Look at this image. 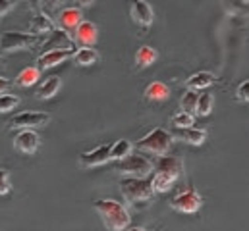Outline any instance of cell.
Returning <instances> with one entry per match:
<instances>
[{"label":"cell","instance_id":"8","mask_svg":"<svg viewBox=\"0 0 249 231\" xmlns=\"http://www.w3.org/2000/svg\"><path fill=\"white\" fill-rule=\"evenodd\" d=\"M39 145H41V139L35 133V129H19V133L14 137V148H16V152L25 154V156L35 154L39 150Z\"/></svg>","mask_w":249,"mask_h":231},{"label":"cell","instance_id":"26","mask_svg":"<svg viewBox=\"0 0 249 231\" xmlns=\"http://www.w3.org/2000/svg\"><path fill=\"white\" fill-rule=\"evenodd\" d=\"M213 106H214V97H213L211 93H203V95H199V99H197L195 114L205 117V116H209L213 112Z\"/></svg>","mask_w":249,"mask_h":231},{"label":"cell","instance_id":"21","mask_svg":"<svg viewBox=\"0 0 249 231\" xmlns=\"http://www.w3.org/2000/svg\"><path fill=\"white\" fill-rule=\"evenodd\" d=\"M145 97L149 100H166L170 97V89L162 81H153L145 87Z\"/></svg>","mask_w":249,"mask_h":231},{"label":"cell","instance_id":"9","mask_svg":"<svg viewBox=\"0 0 249 231\" xmlns=\"http://www.w3.org/2000/svg\"><path fill=\"white\" fill-rule=\"evenodd\" d=\"M129 16H131V21L143 29L151 27L153 21H155V12L151 8V4L147 0H131L129 4Z\"/></svg>","mask_w":249,"mask_h":231},{"label":"cell","instance_id":"37","mask_svg":"<svg viewBox=\"0 0 249 231\" xmlns=\"http://www.w3.org/2000/svg\"><path fill=\"white\" fill-rule=\"evenodd\" d=\"M127 231H147V230H141V228H131V230H127Z\"/></svg>","mask_w":249,"mask_h":231},{"label":"cell","instance_id":"5","mask_svg":"<svg viewBox=\"0 0 249 231\" xmlns=\"http://www.w3.org/2000/svg\"><path fill=\"white\" fill-rule=\"evenodd\" d=\"M118 173H122L125 177H147L149 173L155 170V164L143 156V154H127L125 158L118 160Z\"/></svg>","mask_w":249,"mask_h":231},{"label":"cell","instance_id":"1","mask_svg":"<svg viewBox=\"0 0 249 231\" xmlns=\"http://www.w3.org/2000/svg\"><path fill=\"white\" fill-rule=\"evenodd\" d=\"M95 212L99 214L103 226L108 231H125L131 224V216L124 204L112 198H101L93 202Z\"/></svg>","mask_w":249,"mask_h":231},{"label":"cell","instance_id":"3","mask_svg":"<svg viewBox=\"0 0 249 231\" xmlns=\"http://www.w3.org/2000/svg\"><path fill=\"white\" fill-rule=\"evenodd\" d=\"M174 145V137L172 133H168L166 129L162 127H157L153 131H149L143 139H139L135 143V147L141 150V152H149V154H155V156H164L170 152Z\"/></svg>","mask_w":249,"mask_h":231},{"label":"cell","instance_id":"19","mask_svg":"<svg viewBox=\"0 0 249 231\" xmlns=\"http://www.w3.org/2000/svg\"><path fill=\"white\" fill-rule=\"evenodd\" d=\"M73 62L77 64V66H93V64H97L99 62V52L93 49V47H81V49H77L75 52H73Z\"/></svg>","mask_w":249,"mask_h":231},{"label":"cell","instance_id":"23","mask_svg":"<svg viewBox=\"0 0 249 231\" xmlns=\"http://www.w3.org/2000/svg\"><path fill=\"white\" fill-rule=\"evenodd\" d=\"M178 135L182 141H186L189 145H203L207 139V131L205 129H197V127H186V129H178Z\"/></svg>","mask_w":249,"mask_h":231},{"label":"cell","instance_id":"35","mask_svg":"<svg viewBox=\"0 0 249 231\" xmlns=\"http://www.w3.org/2000/svg\"><path fill=\"white\" fill-rule=\"evenodd\" d=\"M10 89V81L8 79H4V77H0V95L2 93H6Z\"/></svg>","mask_w":249,"mask_h":231},{"label":"cell","instance_id":"31","mask_svg":"<svg viewBox=\"0 0 249 231\" xmlns=\"http://www.w3.org/2000/svg\"><path fill=\"white\" fill-rule=\"evenodd\" d=\"M12 191V183H10V173L8 170L0 168V195H8Z\"/></svg>","mask_w":249,"mask_h":231},{"label":"cell","instance_id":"29","mask_svg":"<svg viewBox=\"0 0 249 231\" xmlns=\"http://www.w3.org/2000/svg\"><path fill=\"white\" fill-rule=\"evenodd\" d=\"M18 106H19V99L16 95H8V93L0 95V114H8Z\"/></svg>","mask_w":249,"mask_h":231},{"label":"cell","instance_id":"14","mask_svg":"<svg viewBox=\"0 0 249 231\" xmlns=\"http://www.w3.org/2000/svg\"><path fill=\"white\" fill-rule=\"evenodd\" d=\"M155 170L162 173H170V175H174V177H180L182 172H184V162H182V158H178V156H168V154H164V156H159V160H157V164H155Z\"/></svg>","mask_w":249,"mask_h":231},{"label":"cell","instance_id":"6","mask_svg":"<svg viewBox=\"0 0 249 231\" xmlns=\"http://www.w3.org/2000/svg\"><path fill=\"white\" fill-rule=\"evenodd\" d=\"M203 206V198L195 189H187L170 200V208L180 214H197Z\"/></svg>","mask_w":249,"mask_h":231},{"label":"cell","instance_id":"25","mask_svg":"<svg viewBox=\"0 0 249 231\" xmlns=\"http://www.w3.org/2000/svg\"><path fill=\"white\" fill-rule=\"evenodd\" d=\"M133 152V145H131V141H127V139H118L112 147H110V158L112 160H122L125 158L127 154H131Z\"/></svg>","mask_w":249,"mask_h":231},{"label":"cell","instance_id":"12","mask_svg":"<svg viewBox=\"0 0 249 231\" xmlns=\"http://www.w3.org/2000/svg\"><path fill=\"white\" fill-rule=\"evenodd\" d=\"M75 49H56V50H47L39 56V62H37V67L43 71V69H51L58 64L66 62L68 58L73 56Z\"/></svg>","mask_w":249,"mask_h":231},{"label":"cell","instance_id":"17","mask_svg":"<svg viewBox=\"0 0 249 231\" xmlns=\"http://www.w3.org/2000/svg\"><path fill=\"white\" fill-rule=\"evenodd\" d=\"M214 81H216V77L211 71H197L191 77H187L186 89H189V91H203V89L211 87Z\"/></svg>","mask_w":249,"mask_h":231},{"label":"cell","instance_id":"18","mask_svg":"<svg viewBox=\"0 0 249 231\" xmlns=\"http://www.w3.org/2000/svg\"><path fill=\"white\" fill-rule=\"evenodd\" d=\"M60 87H62V79H60L58 75H51L49 79H45V81L41 83V87H39V91H37V99L49 100V99H53V97L60 91Z\"/></svg>","mask_w":249,"mask_h":231},{"label":"cell","instance_id":"20","mask_svg":"<svg viewBox=\"0 0 249 231\" xmlns=\"http://www.w3.org/2000/svg\"><path fill=\"white\" fill-rule=\"evenodd\" d=\"M39 77H41V69L37 66H29V67H25V69H21L18 73L16 85L18 87H31V85H35L39 81Z\"/></svg>","mask_w":249,"mask_h":231},{"label":"cell","instance_id":"16","mask_svg":"<svg viewBox=\"0 0 249 231\" xmlns=\"http://www.w3.org/2000/svg\"><path fill=\"white\" fill-rule=\"evenodd\" d=\"M51 39L43 43V50H56V49H73V41L71 37L68 35V31L64 29H54L51 35Z\"/></svg>","mask_w":249,"mask_h":231},{"label":"cell","instance_id":"22","mask_svg":"<svg viewBox=\"0 0 249 231\" xmlns=\"http://www.w3.org/2000/svg\"><path fill=\"white\" fill-rule=\"evenodd\" d=\"M178 177L170 175V173H162V172H155V177L151 179V185H153V191L155 193H166L172 189V185L176 183Z\"/></svg>","mask_w":249,"mask_h":231},{"label":"cell","instance_id":"15","mask_svg":"<svg viewBox=\"0 0 249 231\" xmlns=\"http://www.w3.org/2000/svg\"><path fill=\"white\" fill-rule=\"evenodd\" d=\"M27 29H29L27 33H33V35L43 37V35H51L56 27H54V21H53L49 16H45V14H37V16H33V17L29 19Z\"/></svg>","mask_w":249,"mask_h":231},{"label":"cell","instance_id":"10","mask_svg":"<svg viewBox=\"0 0 249 231\" xmlns=\"http://www.w3.org/2000/svg\"><path fill=\"white\" fill-rule=\"evenodd\" d=\"M112 158H110V147L108 145H101L89 152H83L79 156V166L83 168H97V166H105L108 164Z\"/></svg>","mask_w":249,"mask_h":231},{"label":"cell","instance_id":"33","mask_svg":"<svg viewBox=\"0 0 249 231\" xmlns=\"http://www.w3.org/2000/svg\"><path fill=\"white\" fill-rule=\"evenodd\" d=\"M14 6H16V0H0V17H4Z\"/></svg>","mask_w":249,"mask_h":231},{"label":"cell","instance_id":"4","mask_svg":"<svg viewBox=\"0 0 249 231\" xmlns=\"http://www.w3.org/2000/svg\"><path fill=\"white\" fill-rule=\"evenodd\" d=\"M43 43L39 35L23 33V31H4L0 33V52H18L29 50Z\"/></svg>","mask_w":249,"mask_h":231},{"label":"cell","instance_id":"30","mask_svg":"<svg viewBox=\"0 0 249 231\" xmlns=\"http://www.w3.org/2000/svg\"><path fill=\"white\" fill-rule=\"evenodd\" d=\"M193 123H195V117L193 114H189V112H178L176 116H172V125L176 127V129H186V127H193Z\"/></svg>","mask_w":249,"mask_h":231},{"label":"cell","instance_id":"32","mask_svg":"<svg viewBox=\"0 0 249 231\" xmlns=\"http://www.w3.org/2000/svg\"><path fill=\"white\" fill-rule=\"evenodd\" d=\"M236 97L240 102H249V79L248 81H242L236 89Z\"/></svg>","mask_w":249,"mask_h":231},{"label":"cell","instance_id":"36","mask_svg":"<svg viewBox=\"0 0 249 231\" xmlns=\"http://www.w3.org/2000/svg\"><path fill=\"white\" fill-rule=\"evenodd\" d=\"M75 2H77L79 8H87V6H93L95 0H75Z\"/></svg>","mask_w":249,"mask_h":231},{"label":"cell","instance_id":"38","mask_svg":"<svg viewBox=\"0 0 249 231\" xmlns=\"http://www.w3.org/2000/svg\"><path fill=\"white\" fill-rule=\"evenodd\" d=\"M2 69H4V60L0 58V71H2Z\"/></svg>","mask_w":249,"mask_h":231},{"label":"cell","instance_id":"13","mask_svg":"<svg viewBox=\"0 0 249 231\" xmlns=\"http://www.w3.org/2000/svg\"><path fill=\"white\" fill-rule=\"evenodd\" d=\"M81 21H83V12L79 6H70L58 12V27L68 33L73 31Z\"/></svg>","mask_w":249,"mask_h":231},{"label":"cell","instance_id":"11","mask_svg":"<svg viewBox=\"0 0 249 231\" xmlns=\"http://www.w3.org/2000/svg\"><path fill=\"white\" fill-rule=\"evenodd\" d=\"M73 41L81 47H93L99 41V29L93 21L83 19L75 29H73Z\"/></svg>","mask_w":249,"mask_h":231},{"label":"cell","instance_id":"28","mask_svg":"<svg viewBox=\"0 0 249 231\" xmlns=\"http://www.w3.org/2000/svg\"><path fill=\"white\" fill-rule=\"evenodd\" d=\"M197 99H199L197 91H189V89H187V93H184V97L180 99V108H182L184 112H189V114H195Z\"/></svg>","mask_w":249,"mask_h":231},{"label":"cell","instance_id":"27","mask_svg":"<svg viewBox=\"0 0 249 231\" xmlns=\"http://www.w3.org/2000/svg\"><path fill=\"white\" fill-rule=\"evenodd\" d=\"M224 8L232 14L240 16H249V0H222Z\"/></svg>","mask_w":249,"mask_h":231},{"label":"cell","instance_id":"34","mask_svg":"<svg viewBox=\"0 0 249 231\" xmlns=\"http://www.w3.org/2000/svg\"><path fill=\"white\" fill-rule=\"evenodd\" d=\"M60 2H62V0H41V4H43L45 8H56Z\"/></svg>","mask_w":249,"mask_h":231},{"label":"cell","instance_id":"7","mask_svg":"<svg viewBox=\"0 0 249 231\" xmlns=\"http://www.w3.org/2000/svg\"><path fill=\"white\" fill-rule=\"evenodd\" d=\"M51 121L47 112H21L10 119V129H37Z\"/></svg>","mask_w":249,"mask_h":231},{"label":"cell","instance_id":"24","mask_svg":"<svg viewBox=\"0 0 249 231\" xmlns=\"http://www.w3.org/2000/svg\"><path fill=\"white\" fill-rule=\"evenodd\" d=\"M157 58H159V52L153 49V47H141L137 52H135V64H137V67H149V66H153L155 62H157Z\"/></svg>","mask_w":249,"mask_h":231},{"label":"cell","instance_id":"2","mask_svg":"<svg viewBox=\"0 0 249 231\" xmlns=\"http://www.w3.org/2000/svg\"><path fill=\"white\" fill-rule=\"evenodd\" d=\"M120 191H122V197L125 200L135 206L147 204L155 197L153 185L147 177H124L120 181Z\"/></svg>","mask_w":249,"mask_h":231}]
</instances>
